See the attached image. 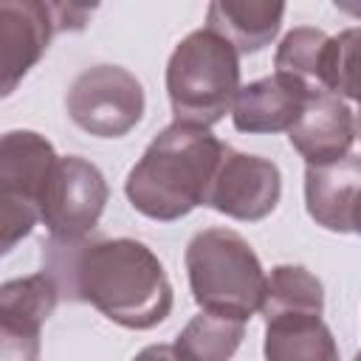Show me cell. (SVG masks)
I'll return each instance as SVG.
<instances>
[{
	"instance_id": "16",
	"label": "cell",
	"mask_w": 361,
	"mask_h": 361,
	"mask_svg": "<svg viewBox=\"0 0 361 361\" xmlns=\"http://www.w3.org/2000/svg\"><path fill=\"white\" fill-rule=\"evenodd\" d=\"M324 290L322 282L302 265H276L268 274L259 313L265 322L279 316H322Z\"/></svg>"
},
{
	"instance_id": "7",
	"label": "cell",
	"mask_w": 361,
	"mask_h": 361,
	"mask_svg": "<svg viewBox=\"0 0 361 361\" xmlns=\"http://www.w3.org/2000/svg\"><path fill=\"white\" fill-rule=\"evenodd\" d=\"M65 110L79 130L96 138H121L144 116V87L127 68L96 65L73 79Z\"/></svg>"
},
{
	"instance_id": "4",
	"label": "cell",
	"mask_w": 361,
	"mask_h": 361,
	"mask_svg": "<svg viewBox=\"0 0 361 361\" xmlns=\"http://www.w3.org/2000/svg\"><path fill=\"white\" fill-rule=\"evenodd\" d=\"M240 93V54L214 31L186 34L166 62V96L178 124L212 127Z\"/></svg>"
},
{
	"instance_id": "12",
	"label": "cell",
	"mask_w": 361,
	"mask_h": 361,
	"mask_svg": "<svg viewBox=\"0 0 361 361\" xmlns=\"http://www.w3.org/2000/svg\"><path fill=\"white\" fill-rule=\"evenodd\" d=\"M313 93L316 90H310L307 85L285 73L262 76L240 87L231 107V121L240 133H248V135L290 130Z\"/></svg>"
},
{
	"instance_id": "23",
	"label": "cell",
	"mask_w": 361,
	"mask_h": 361,
	"mask_svg": "<svg viewBox=\"0 0 361 361\" xmlns=\"http://www.w3.org/2000/svg\"><path fill=\"white\" fill-rule=\"evenodd\" d=\"M353 361H361V353H355V358H353Z\"/></svg>"
},
{
	"instance_id": "15",
	"label": "cell",
	"mask_w": 361,
	"mask_h": 361,
	"mask_svg": "<svg viewBox=\"0 0 361 361\" xmlns=\"http://www.w3.org/2000/svg\"><path fill=\"white\" fill-rule=\"evenodd\" d=\"M265 361H338V344L322 316H279L265 322Z\"/></svg>"
},
{
	"instance_id": "9",
	"label": "cell",
	"mask_w": 361,
	"mask_h": 361,
	"mask_svg": "<svg viewBox=\"0 0 361 361\" xmlns=\"http://www.w3.org/2000/svg\"><path fill=\"white\" fill-rule=\"evenodd\" d=\"M279 197H282L279 166L268 158L237 152L228 147L214 172L206 206L231 220L257 223L276 209Z\"/></svg>"
},
{
	"instance_id": "1",
	"label": "cell",
	"mask_w": 361,
	"mask_h": 361,
	"mask_svg": "<svg viewBox=\"0 0 361 361\" xmlns=\"http://www.w3.org/2000/svg\"><path fill=\"white\" fill-rule=\"evenodd\" d=\"M42 274L68 302H87L127 330H152L172 313V285L149 245L130 237L42 243Z\"/></svg>"
},
{
	"instance_id": "20",
	"label": "cell",
	"mask_w": 361,
	"mask_h": 361,
	"mask_svg": "<svg viewBox=\"0 0 361 361\" xmlns=\"http://www.w3.org/2000/svg\"><path fill=\"white\" fill-rule=\"evenodd\" d=\"M133 361H183V358L178 355L175 344H149Z\"/></svg>"
},
{
	"instance_id": "11",
	"label": "cell",
	"mask_w": 361,
	"mask_h": 361,
	"mask_svg": "<svg viewBox=\"0 0 361 361\" xmlns=\"http://www.w3.org/2000/svg\"><path fill=\"white\" fill-rule=\"evenodd\" d=\"M288 141L307 166L341 161L350 155L355 141V116L341 96L316 90L296 124L288 130Z\"/></svg>"
},
{
	"instance_id": "22",
	"label": "cell",
	"mask_w": 361,
	"mask_h": 361,
	"mask_svg": "<svg viewBox=\"0 0 361 361\" xmlns=\"http://www.w3.org/2000/svg\"><path fill=\"white\" fill-rule=\"evenodd\" d=\"M355 138H361V110L355 113Z\"/></svg>"
},
{
	"instance_id": "14",
	"label": "cell",
	"mask_w": 361,
	"mask_h": 361,
	"mask_svg": "<svg viewBox=\"0 0 361 361\" xmlns=\"http://www.w3.org/2000/svg\"><path fill=\"white\" fill-rule=\"evenodd\" d=\"M285 6L265 0H214L206 11V28L220 34L237 54H257L274 42L282 28Z\"/></svg>"
},
{
	"instance_id": "8",
	"label": "cell",
	"mask_w": 361,
	"mask_h": 361,
	"mask_svg": "<svg viewBox=\"0 0 361 361\" xmlns=\"http://www.w3.org/2000/svg\"><path fill=\"white\" fill-rule=\"evenodd\" d=\"M107 197L110 189L96 164H90L82 155L59 158L42 200V223L48 228V237L56 240L90 237L93 228L99 226Z\"/></svg>"
},
{
	"instance_id": "19",
	"label": "cell",
	"mask_w": 361,
	"mask_h": 361,
	"mask_svg": "<svg viewBox=\"0 0 361 361\" xmlns=\"http://www.w3.org/2000/svg\"><path fill=\"white\" fill-rule=\"evenodd\" d=\"M324 87L361 107V28H347L330 39Z\"/></svg>"
},
{
	"instance_id": "5",
	"label": "cell",
	"mask_w": 361,
	"mask_h": 361,
	"mask_svg": "<svg viewBox=\"0 0 361 361\" xmlns=\"http://www.w3.org/2000/svg\"><path fill=\"white\" fill-rule=\"evenodd\" d=\"M59 155L34 130H11L0 141V251L8 254L42 220V200Z\"/></svg>"
},
{
	"instance_id": "2",
	"label": "cell",
	"mask_w": 361,
	"mask_h": 361,
	"mask_svg": "<svg viewBox=\"0 0 361 361\" xmlns=\"http://www.w3.org/2000/svg\"><path fill=\"white\" fill-rule=\"evenodd\" d=\"M226 149L228 144L209 127L172 121L149 141L144 155L127 172L124 192L130 206L161 223L180 220L192 209L206 206Z\"/></svg>"
},
{
	"instance_id": "6",
	"label": "cell",
	"mask_w": 361,
	"mask_h": 361,
	"mask_svg": "<svg viewBox=\"0 0 361 361\" xmlns=\"http://www.w3.org/2000/svg\"><path fill=\"white\" fill-rule=\"evenodd\" d=\"M96 6L79 3H39L3 0L0 3V73L3 96L14 93L20 79L48 51L54 34L82 31Z\"/></svg>"
},
{
	"instance_id": "10",
	"label": "cell",
	"mask_w": 361,
	"mask_h": 361,
	"mask_svg": "<svg viewBox=\"0 0 361 361\" xmlns=\"http://www.w3.org/2000/svg\"><path fill=\"white\" fill-rule=\"evenodd\" d=\"M59 299V288L48 274L0 285V361L39 358V330Z\"/></svg>"
},
{
	"instance_id": "13",
	"label": "cell",
	"mask_w": 361,
	"mask_h": 361,
	"mask_svg": "<svg viewBox=\"0 0 361 361\" xmlns=\"http://www.w3.org/2000/svg\"><path fill=\"white\" fill-rule=\"evenodd\" d=\"M361 197V155H347L333 164L305 166L307 214L327 231H353V212Z\"/></svg>"
},
{
	"instance_id": "17",
	"label": "cell",
	"mask_w": 361,
	"mask_h": 361,
	"mask_svg": "<svg viewBox=\"0 0 361 361\" xmlns=\"http://www.w3.org/2000/svg\"><path fill=\"white\" fill-rule=\"evenodd\" d=\"M245 336V322L200 310L186 322L175 338V350L183 361H228Z\"/></svg>"
},
{
	"instance_id": "18",
	"label": "cell",
	"mask_w": 361,
	"mask_h": 361,
	"mask_svg": "<svg viewBox=\"0 0 361 361\" xmlns=\"http://www.w3.org/2000/svg\"><path fill=\"white\" fill-rule=\"evenodd\" d=\"M330 39L322 28L299 25L288 31L276 48L274 68L276 73H285L290 79H299L310 90H327L324 87V71H327V54Z\"/></svg>"
},
{
	"instance_id": "21",
	"label": "cell",
	"mask_w": 361,
	"mask_h": 361,
	"mask_svg": "<svg viewBox=\"0 0 361 361\" xmlns=\"http://www.w3.org/2000/svg\"><path fill=\"white\" fill-rule=\"evenodd\" d=\"M353 231H355V234H361V197H358L355 212H353Z\"/></svg>"
},
{
	"instance_id": "3",
	"label": "cell",
	"mask_w": 361,
	"mask_h": 361,
	"mask_svg": "<svg viewBox=\"0 0 361 361\" xmlns=\"http://www.w3.org/2000/svg\"><path fill=\"white\" fill-rule=\"evenodd\" d=\"M183 262L200 310L248 322L262 307L268 274L248 240L234 228L197 231L186 245Z\"/></svg>"
}]
</instances>
